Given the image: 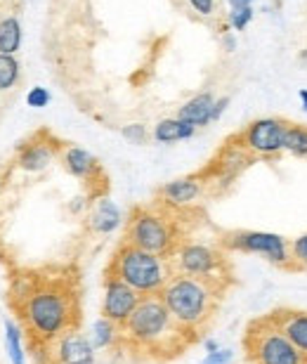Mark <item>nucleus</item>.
Here are the masks:
<instances>
[{"label":"nucleus","mask_w":307,"mask_h":364,"mask_svg":"<svg viewBox=\"0 0 307 364\" xmlns=\"http://www.w3.org/2000/svg\"><path fill=\"white\" fill-rule=\"evenodd\" d=\"M7 308L24 331L33 360L64 333L83 324V287L74 265L24 267L7 289Z\"/></svg>","instance_id":"f257e3e1"},{"label":"nucleus","mask_w":307,"mask_h":364,"mask_svg":"<svg viewBox=\"0 0 307 364\" xmlns=\"http://www.w3.org/2000/svg\"><path fill=\"white\" fill-rule=\"evenodd\" d=\"M199 341L173 317L163 298L154 294L142 296L140 305L121 326L116 353H123V358L135 364H168L182 358Z\"/></svg>","instance_id":"f03ea898"},{"label":"nucleus","mask_w":307,"mask_h":364,"mask_svg":"<svg viewBox=\"0 0 307 364\" xmlns=\"http://www.w3.org/2000/svg\"><path fill=\"white\" fill-rule=\"evenodd\" d=\"M189 213L192 208H173L158 199L142 203V206L130 208L123 239L171 260L189 239Z\"/></svg>","instance_id":"7ed1b4c3"},{"label":"nucleus","mask_w":307,"mask_h":364,"mask_svg":"<svg viewBox=\"0 0 307 364\" xmlns=\"http://www.w3.org/2000/svg\"><path fill=\"white\" fill-rule=\"evenodd\" d=\"M227 291L230 287L220 282L189 274H173L158 296L163 298L173 317L196 338H201L213 329Z\"/></svg>","instance_id":"20e7f679"},{"label":"nucleus","mask_w":307,"mask_h":364,"mask_svg":"<svg viewBox=\"0 0 307 364\" xmlns=\"http://www.w3.org/2000/svg\"><path fill=\"white\" fill-rule=\"evenodd\" d=\"M104 274H112L116 279L126 282L137 294L154 296L163 291L168 279L173 277V267L168 258H161L156 253H149L140 249V246L121 239L104 267Z\"/></svg>","instance_id":"39448f33"},{"label":"nucleus","mask_w":307,"mask_h":364,"mask_svg":"<svg viewBox=\"0 0 307 364\" xmlns=\"http://www.w3.org/2000/svg\"><path fill=\"white\" fill-rule=\"evenodd\" d=\"M241 348L248 364H307V358L286 338L269 312L246 324Z\"/></svg>","instance_id":"423d86ee"},{"label":"nucleus","mask_w":307,"mask_h":364,"mask_svg":"<svg viewBox=\"0 0 307 364\" xmlns=\"http://www.w3.org/2000/svg\"><path fill=\"white\" fill-rule=\"evenodd\" d=\"M171 267L173 274L201 277V279L220 282L230 289L237 284L230 251H225L217 242L208 244V242H196V239L189 237L180 246V251L171 258Z\"/></svg>","instance_id":"0eeeda50"},{"label":"nucleus","mask_w":307,"mask_h":364,"mask_svg":"<svg viewBox=\"0 0 307 364\" xmlns=\"http://www.w3.org/2000/svg\"><path fill=\"white\" fill-rule=\"evenodd\" d=\"M217 244L230 253H251L262 256L267 263L276 265L279 270L293 272V256H291V239L272 232L255 230H227L217 235Z\"/></svg>","instance_id":"6e6552de"},{"label":"nucleus","mask_w":307,"mask_h":364,"mask_svg":"<svg viewBox=\"0 0 307 364\" xmlns=\"http://www.w3.org/2000/svg\"><path fill=\"white\" fill-rule=\"evenodd\" d=\"M289 123L281 119H258L244 130L241 135V147L260 156H272L284 151V140H286Z\"/></svg>","instance_id":"1a4fd4ad"},{"label":"nucleus","mask_w":307,"mask_h":364,"mask_svg":"<svg viewBox=\"0 0 307 364\" xmlns=\"http://www.w3.org/2000/svg\"><path fill=\"white\" fill-rule=\"evenodd\" d=\"M36 364H95V346L80 329L69 331L48 346L45 353L36 358Z\"/></svg>","instance_id":"9d476101"},{"label":"nucleus","mask_w":307,"mask_h":364,"mask_svg":"<svg viewBox=\"0 0 307 364\" xmlns=\"http://www.w3.org/2000/svg\"><path fill=\"white\" fill-rule=\"evenodd\" d=\"M62 164L71 176L83 180L87 185V199L97 201L107 194L104 171H102L99 161L90 154V151H85L80 147H67L62 151Z\"/></svg>","instance_id":"9b49d317"},{"label":"nucleus","mask_w":307,"mask_h":364,"mask_svg":"<svg viewBox=\"0 0 307 364\" xmlns=\"http://www.w3.org/2000/svg\"><path fill=\"white\" fill-rule=\"evenodd\" d=\"M142 294H137L126 282L116 279L112 274H104V301H102V317L112 319L114 324L123 326L128 317L140 305Z\"/></svg>","instance_id":"f8f14e48"},{"label":"nucleus","mask_w":307,"mask_h":364,"mask_svg":"<svg viewBox=\"0 0 307 364\" xmlns=\"http://www.w3.org/2000/svg\"><path fill=\"white\" fill-rule=\"evenodd\" d=\"M269 317L274 319L276 326L286 333V338L293 343L307 358V310L296 308H276L269 312Z\"/></svg>","instance_id":"ddd939ff"},{"label":"nucleus","mask_w":307,"mask_h":364,"mask_svg":"<svg viewBox=\"0 0 307 364\" xmlns=\"http://www.w3.org/2000/svg\"><path fill=\"white\" fill-rule=\"evenodd\" d=\"M201 196V182L196 178H180L158 189V201L173 208H189Z\"/></svg>","instance_id":"4468645a"},{"label":"nucleus","mask_w":307,"mask_h":364,"mask_svg":"<svg viewBox=\"0 0 307 364\" xmlns=\"http://www.w3.org/2000/svg\"><path fill=\"white\" fill-rule=\"evenodd\" d=\"M123 215L119 206H116L114 201H109L107 196H102L92 203L90 213H87V230L92 232V235H112L114 230L121 228Z\"/></svg>","instance_id":"2eb2a0df"},{"label":"nucleus","mask_w":307,"mask_h":364,"mask_svg":"<svg viewBox=\"0 0 307 364\" xmlns=\"http://www.w3.org/2000/svg\"><path fill=\"white\" fill-rule=\"evenodd\" d=\"M55 156V147L48 142H38V140H31L26 144L19 147V154H17V164L21 171L26 173H38L43 168H48L50 161Z\"/></svg>","instance_id":"dca6fc26"},{"label":"nucleus","mask_w":307,"mask_h":364,"mask_svg":"<svg viewBox=\"0 0 307 364\" xmlns=\"http://www.w3.org/2000/svg\"><path fill=\"white\" fill-rule=\"evenodd\" d=\"M213 107H215L213 95L201 92V95H196V97H192V100L185 102V105L180 107L178 119L192 123V126H196V128L208 126V123L213 121Z\"/></svg>","instance_id":"f3484780"},{"label":"nucleus","mask_w":307,"mask_h":364,"mask_svg":"<svg viewBox=\"0 0 307 364\" xmlns=\"http://www.w3.org/2000/svg\"><path fill=\"white\" fill-rule=\"evenodd\" d=\"M196 133V126L192 123L182 121V119H163L156 123L154 128V140L156 142H163V144H171V142H180V140H189Z\"/></svg>","instance_id":"a211bd4d"},{"label":"nucleus","mask_w":307,"mask_h":364,"mask_svg":"<svg viewBox=\"0 0 307 364\" xmlns=\"http://www.w3.org/2000/svg\"><path fill=\"white\" fill-rule=\"evenodd\" d=\"M119 338H121V326L114 324L112 319L99 317L97 322H95L92 338H90L95 348H102V350H116Z\"/></svg>","instance_id":"6ab92c4d"},{"label":"nucleus","mask_w":307,"mask_h":364,"mask_svg":"<svg viewBox=\"0 0 307 364\" xmlns=\"http://www.w3.org/2000/svg\"><path fill=\"white\" fill-rule=\"evenodd\" d=\"M19 46H21V24L14 14H10V17L0 19V53L14 55Z\"/></svg>","instance_id":"aec40b11"},{"label":"nucleus","mask_w":307,"mask_h":364,"mask_svg":"<svg viewBox=\"0 0 307 364\" xmlns=\"http://www.w3.org/2000/svg\"><path fill=\"white\" fill-rule=\"evenodd\" d=\"M5 346H7V355H10L12 364H26L24 331H21V326L14 322V319H7L5 322Z\"/></svg>","instance_id":"412c9836"},{"label":"nucleus","mask_w":307,"mask_h":364,"mask_svg":"<svg viewBox=\"0 0 307 364\" xmlns=\"http://www.w3.org/2000/svg\"><path fill=\"white\" fill-rule=\"evenodd\" d=\"M284 149L291 151L293 156H307V128L305 126H291L286 128V140H284Z\"/></svg>","instance_id":"4be33fe9"},{"label":"nucleus","mask_w":307,"mask_h":364,"mask_svg":"<svg viewBox=\"0 0 307 364\" xmlns=\"http://www.w3.org/2000/svg\"><path fill=\"white\" fill-rule=\"evenodd\" d=\"M19 81V62L14 60V55L0 53V92L12 90Z\"/></svg>","instance_id":"5701e85b"},{"label":"nucleus","mask_w":307,"mask_h":364,"mask_svg":"<svg viewBox=\"0 0 307 364\" xmlns=\"http://www.w3.org/2000/svg\"><path fill=\"white\" fill-rule=\"evenodd\" d=\"M291 256H293V272L307 270V232L291 242Z\"/></svg>","instance_id":"b1692460"},{"label":"nucleus","mask_w":307,"mask_h":364,"mask_svg":"<svg viewBox=\"0 0 307 364\" xmlns=\"http://www.w3.org/2000/svg\"><path fill=\"white\" fill-rule=\"evenodd\" d=\"M253 19V5L251 7H232L230 12V26L237 28V31H244V28L251 24Z\"/></svg>","instance_id":"393cba45"},{"label":"nucleus","mask_w":307,"mask_h":364,"mask_svg":"<svg viewBox=\"0 0 307 364\" xmlns=\"http://www.w3.org/2000/svg\"><path fill=\"white\" fill-rule=\"evenodd\" d=\"M26 105L33 107V109H43L50 105V92L45 88H41V85H36L26 92Z\"/></svg>","instance_id":"a878e982"},{"label":"nucleus","mask_w":307,"mask_h":364,"mask_svg":"<svg viewBox=\"0 0 307 364\" xmlns=\"http://www.w3.org/2000/svg\"><path fill=\"white\" fill-rule=\"evenodd\" d=\"M121 133H123L126 140H130L133 144H144V142H147V128H144L142 123H130V126L123 128Z\"/></svg>","instance_id":"bb28decb"},{"label":"nucleus","mask_w":307,"mask_h":364,"mask_svg":"<svg viewBox=\"0 0 307 364\" xmlns=\"http://www.w3.org/2000/svg\"><path fill=\"white\" fill-rule=\"evenodd\" d=\"M189 5H192V10L196 14H201V17H210V14L215 12V0H189Z\"/></svg>","instance_id":"cd10ccee"},{"label":"nucleus","mask_w":307,"mask_h":364,"mask_svg":"<svg viewBox=\"0 0 307 364\" xmlns=\"http://www.w3.org/2000/svg\"><path fill=\"white\" fill-rule=\"evenodd\" d=\"M232 360V350H215L208 353V362L210 364H227Z\"/></svg>","instance_id":"c85d7f7f"},{"label":"nucleus","mask_w":307,"mask_h":364,"mask_svg":"<svg viewBox=\"0 0 307 364\" xmlns=\"http://www.w3.org/2000/svg\"><path fill=\"white\" fill-rule=\"evenodd\" d=\"M230 105V97H220V100H215V107H213V121H217L220 116L225 114V109H227Z\"/></svg>","instance_id":"c756f323"},{"label":"nucleus","mask_w":307,"mask_h":364,"mask_svg":"<svg viewBox=\"0 0 307 364\" xmlns=\"http://www.w3.org/2000/svg\"><path fill=\"white\" fill-rule=\"evenodd\" d=\"M220 43H222V48L227 50V53H234V50H237V38H234V33H230V31L222 33Z\"/></svg>","instance_id":"7c9ffc66"},{"label":"nucleus","mask_w":307,"mask_h":364,"mask_svg":"<svg viewBox=\"0 0 307 364\" xmlns=\"http://www.w3.org/2000/svg\"><path fill=\"white\" fill-rule=\"evenodd\" d=\"M230 7H251L253 0H227Z\"/></svg>","instance_id":"2f4dec72"},{"label":"nucleus","mask_w":307,"mask_h":364,"mask_svg":"<svg viewBox=\"0 0 307 364\" xmlns=\"http://www.w3.org/2000/svg\"><path fill=\"white\" fill-rule=\"evenodd\" d=\"M206 350L208 353H215V350H220V348H217L215 341H206Z\"/></svg>","instance_id":"473e14b6"},{"label":"nucleus","mask_w":307,"mask_h":364,"mask_svg":"<svg viewBox=\"0 0 307 364\" xmlns=\"http://www.w3.org/2000/svg\"><path fill=\"white\" fill-rule=\"evenodd\" d=\"M298 95H301V102H303V109H305V112H307V90H301V92H298Z\"/></svg>","instance_id":"72a5a7b5"},{"label":"nucleus","mask_w":307,"mask_h":364,"mask_svg":"<svg viewBox=\"0 0 307 364\" xmlns=\"http://www.w3.org/2000/svg\"><path fill=\"white\" fill-rule=\"evenodd\" d=\"M301 60H303V62H305V64H307V50H305V53H303V55H301Z\"/></svg>","instance_id":"f704fd0d"},{"label":"nucleus","mask_w":307,"mask_h":364,"mask_svg":"<svg viewBox=\"0 0 307 364\" xmlns=\"http://www.w3.org/2000/svg\"><path fill=\"white\" fill-rule=\"evenodd\" d=\"M206 364H210V362H206Z\"/></svg>","instance_id":"c9c22d12"}]
</instances>
